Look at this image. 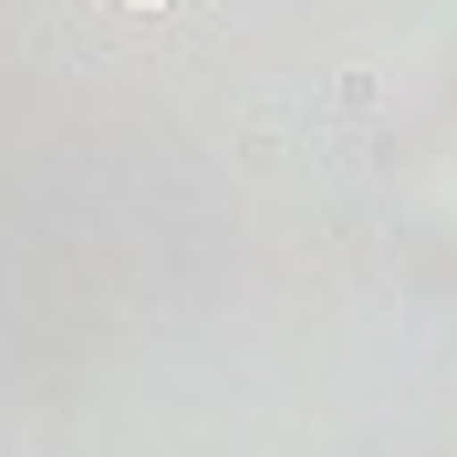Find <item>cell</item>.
<instances>
[{
  "label": "cell",
  "instance_id": "obj_1",
  "mask_svg": "<svg viewBox=\"0 0 457 457\" xmlns=\"http://www.w3.org/2000/svg\"><path fill=\"white\" fill-rule=\"evenodd\" d=\"M198 0H53V42L73 53H156L187 31Z\"/></svg>",
  "mask_w": 457,
  "mask_h": 457
},
{
  "label": "cell",
  "instance_id": "obj_2",
  "mask_svg": "<svg viewBox=\"0 0 457 457\" xmlns=\"http://www.w3.org/2000/svg\"><path fill=\"white\" fill-rule=\"evenodd\" d=\"M21 42H53L42 31V0H0V53H21Z\"/></svg>",
  "mask_w": 457,
  "mask_h": 457
}]
</instances>
